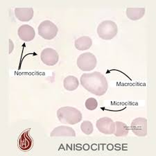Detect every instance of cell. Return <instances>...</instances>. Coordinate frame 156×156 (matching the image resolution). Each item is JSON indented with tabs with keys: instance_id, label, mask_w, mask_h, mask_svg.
<instances>
[{
	"instance_id": "2e32d148",
	"label": "cell",
	"mask_w": 156,
	"mask_h": 156,
	"mask_svg": "<svg viewBox=\"0 0 156 156\" xmlns=\"http://www.w3.org/2000/svg\"><path fill=\"white\" fill-rule=\"evenodd\" d=\"M115 123V130L114 135L116 137H126L129 133V128L128 126L122 122H117Z\"/></svg>"
},
{
	"instance_id": "5b68a950",
	"label": "cell",
	"mask_w": 156,
	"mask_h": 156,
	"mask_svg": "<svg viewBox=\"0 0 156 156\" xmlns=\"http://www.w3.org/2000/svg\"><path fill=\"white\" fill-rule=\"evenodd\" d=\"M37 31L39 36L42 38L50 40L54 39L57 36L58 28L50 20H44L40 24Z\"/></svg>"
},
{
	"instance_id": "9c48e42d",
	"label": "cell",
	"mask_w": 156,
	"mask_h": 156,
	"mask_svg": "<svg viewBox=\"0 0 156 156\" xmlns=\"http://www.w3.org/2000/svg\"><path fill=\"white\" fill-rule=\"evenodd\" d=\"M40 58L44 64L48 66L56 65L59 60V55L56 50L52 48H45L42 51Z\"/></svg>"
},
{
	"instance_id": "7c38bea8",
	"label": "cell",
	"mask_w": 156,
	"mask_h": 156,
	"mask_svg": "<svg viewBox=\"0 0 156 156\" xmlns=\"http://www.w3.org/2000/svg\"><path fill=\"white\" fill-rule=\"evenodd\" d=\"M34 11L33 8H16L15 15L17 20L21 22H29L34 17Z\"/></svg>"
},
{
	"instance_id": "5bb4252c",
	"label": "cell",
	"mask_w": 156,
	"mask_h": 156,
	"mask_svg": "<svg viewBox=\"0 0 156 156\" xmlns=\"http://www.w3.org/2000/svg\"><path fill=\"white\" fill-rule=\"evenodd\" d=\"M145 8H127L126 16L129 20L135 21L142 19L145 15Z\"/></svg>"
},
{
	"instance_id": "e0dca14e",
	"label": "cell",
	"mask_w": 156,
	"mask_h": 156,
	"mask_svg": "<svg viewBox=\"0 0 156 156\" xmlns=\"http://www.w3.org/2000/svg\"><path fill=\"white\" fill-rule=\"evenodd\" d=\"M80 129H81L82 132L84 134L87 135H91L93 130H94V127H93V124L90 121H84L80 125Z\"/></svg>"
},
{
	"instance_id": "52a82bcc",
	"label": "cell",
	"mask_w": 156,
	"mask_h": 156,
	"mask_svg": "<svg viewBox=\"0 0 156 156\" xmlns=\"http://www.w3.org/2000/svg\"><path fill=\"white\" fill-rule=\"evenodd\" d=\"M97 128L99 131L105 135L114 134L115 130V123L109 117H104L97 121Z\"/></svg>"
},
{
	"instance_id": "d6986e66",
	"label": "cell",
	"mask_w": 156,
	"mask_h": 156,
	"mask_svg": "<svg viewBox=\"0 0 156 156\" xmlns=\"http://www.w3.org/2000/svg\"><path fill=\"white\" fill-rule=\"evenodd\" d=\"M14 49V43L11 39H9V54H11Z\"/></svg>"
},
{
	"instance_id": "7a4b0ae2",
	"label": "cell",
	"mask_w": 156,
	"mask_h": 156,
	"mask_svg": "<svg viewBox=\"0 0 156 156\" xmlns=\"http://www.w3.org/2000/svg\"><path fill=\"white\" fill-rule=\"evenodd\" d=\"M82 113L76 108L65 106L57 110V117L59 122L65 124L75 125L82 120Z\"/></svg>"
},
{
	"instance_id": "30bf717a",
	"label": "cell",
	"mask_w": 156,
	"mask_h": 156,
	"mask_svg": "<svg viewBox=\"0 0 156 156\" xmlns=\"http://www.w3.org/2000/svg\"><path fill=\"white\" fill-rule=\"evenodd\" d=\"M17 34L20 39L24 42H31L36 36V31L31 26L23 24L18 29Z\"/></svg>"
},
{
	"instance_id": "8992f818",
	"label": "cell",
	"mask_w": 156,
	"mask_h": 156,
	"mask_svg": "<svg viewBox=\"0 0 156 156\" xmlns=\"http://www.w3.org/2000/svg\"><path fill=\"white\" fill-rule=\"evenodd\" d=\"M133 133L138 137L147 135V119L144 117H137L133 119L130 125Z\"/></svg>"
},
{
	"instance_id": "8fae6325",
	"label": "cell",
	"mask_w": 156,
	"mask_h": 156,
	"mask_svg": "<svg viewBox=\"0 0 156 156\" xmlns=\"http://www.w3.org/2000/svg\"><path fill=\"white\" fill-rule=\"evenodd\" d=\"M76 132L72 128L67 126H60L51 132L50 137H75Z\"/></svg>"
},
{
	"instance_id": "4fadbf2b",
	"label": "cell",
	"mask_w": 156,
	"mask_h": 156,
	"mask_svg": "<svg viewBox=\"0 0 156 156\" xmlns=\"http://www.w3.org/2000/svg\"><path fill=\"white\" fill-rule=\"evenodd\" d=\"M74 45L79 51H85L92 47V40L89 36H81L75 40Z\"/></svg>"
},
{
	"instance_id": "3957f363",
	"label": "cell",
	"mask_w": 156,
	"mask_h": 156,
	"mask_svg": "<svg viewBox=\"0 0 156 156\" xmlns=\"http://www.w3.org/2000/svg\"><path fill=\"white\" fill-rule=\"evenodd\" d=\"M118 27L115 22L111 20H105L99 24L97 34L100 38L104 40H110L117 36Z\"/></svg>"
},
{
	"instance_id": "ac0fdd59",
	"label": "cell",
	"mask_w": 156,
	"mask_h": 156,
	"mask_svg": "<svg viewBox=\"0 0 156 156\" xmlns=\"http://www.w3.org/2000/svg\"><path fill=\"white\" fill-rule=\"evenodd\" d=\"M85 108L89 110H94L98 106V102L94 98H88L85 101Z\"/></svg>"
},
{
	"instance_id": "ba28073f",
	"label": "cell",
	"mask_w": 156,
	"mask_h": 156,
	"mask_svg": "<svg viewBox=\"0 0 156 156\" xmlns=\"http://www.w3.org/2000/svg\"><path fill=\"white\" fill-rule=\"evenodd\" d=\"M30 130L31 128L24 130L18 137L17 144H18V148L22 151H29L34 147V140L30 135Z\"/></svg>"
},
{
	"instance_id": "6da1fadb",
	"label": "cell",
	"mask_w": 156,
	"mask_h": 156,
	"mask_svg": "<svg viewBox=\"0 0 156 156\" xmlns=\"http://www.w3.org/2000/svg\"><path fill=\"white\" fill-rule=\"evenodd\" d=\"M80 82L87 91L99 97L104 95L108 88L106 78L99 72L83 74L80 76Z\"/></svg>"
},
{
	"instance_id": "9a60e30c",
	"label": "cell",
	"mask_w": 156,
	"mask_h": 156,
	"mask_svg": "<svg viewBox=\"0 0 156 156\" xmlns=\"http://www.w3.org/2000/svg\"><path fill=\"white\" fill-rule=\"evenodd\" d=\"M63 85L67 91H74L79 87V79L74 76H67L63 80Z\"/></svg>"
},
{
	"instance_id": "277c9868",
	"label": "cell",
	"mask_w": 156,
	"mask_h": 156,
	"mask_svg": "<svg viewBox=\"0 0 156 156\" xmlns=\"http://www.w3.org/2000/svg\"><path fill=\"white\" fill-rule=\"evenodd\" d=\"M77 66L83 72H90L97 67V60L96 56L90 52L80 54L77 58Z\"/></svg>"
}]
</instances>
